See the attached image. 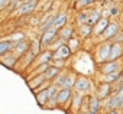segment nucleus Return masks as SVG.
<instances>
[{"label":"nucleus","mask_w":123,"mask_h":114,"mask_svg":"<svg viewBox=\"0 0 123 114\" xmlns=\"http://www.w3.org/2000/svg\"><path fill=\"white\" fill-rule=\"evenodd\" d=\"M123 55V48H122V43L119 42H114L111 43V51H110V61H117L120 56Z\"/></svg>","instance_id":"9b49d317"},{"label":"nucleus","mask_w":123,"mask_h":114,"mask_svg":"<svg viewBox=\"0 0 123 114\" xmlns=\"http://www.w3.org/2000/svg\"><path fill=\"white\" fill-rule=\"evenodd\" d=\"M58 35H59V38L62 39V40H70V39L73 38V28H70V26H64L62 29H59Z\"/></svg>","instance_id":"aec40b11"},{"label":"nucleus","mask_w":123,"mask_h":114,"mask_svg":"<svg viewBox=\"0 0 123 114\" xmlns=\"http://www.w3.org/2000/svg\"><path fill=\"white\" fill-rule=\"evenodd\" d=\"M81 103H83V94L77 91V92L73 95V104H71V105H73V110H74V111H78Z\"/></svg>","instance_id":"5701e85b"},{"label":"nucleus","mask_w":123,"mask_h":114,"mask_svg":"<svg viewBox=\"0 0 123 114\" xmlns=\"http://www.w3.org/2000/svg\"><path fill=\"white\" fill-rule=\"evenodd\" d=\"M109 25H110V22H109V19L107 17H101L98 22H97V25L94 26V35H97V36H101L103 35V32L109 28Z\"/></svg>","instance_id":"ddd939ff"},{"label":"nucleus","mask_w":123,"mask_h":114,"mask_svg":"<svg viewBox=\"0 0 123 114\" xmlns=\"http://www.w3.org/2000/svg\"><path fill=\"white\" fill-rule=\"evenodd\" d=\"M41 48H42V45H41V40H33V42H31V52L35 55V56H38L39 53H41Z\"/></svg>","instance_id":"393cba45"},{"label":"nucleus","mask_w":123,"mask_h":114,"mask_svg":"<svg viewBox=\"0 0 123 114\" xmlns=\"http://www.w3.org/2000/svg\"><path fill=\"white\" fill-rule=\"evenodd\" d=\"M73 97L71 94V88H61L56 94V98H58V104L59 105H64L70 98Z\"/></svg>","instance_id":"1a4fd4ad"},{"label":"nucleus","mask_w":123,"mask_h":114,"mask_svg":"<svg viewBox=\"0 0 123 114\" xmlns=\"http://www.w3.org/2000/svg\"><path fill=\"white\" fill-rule=\"evenodd\" d=\"M45 81H48V80H46L45 72H43V74H39V75H35L33 78H31V80L28 81V85H29V88H31L32 91L38 92V90L43 85V82H45Z\"/></svg>","instance_id":"7ed1b4c3"},{"label":"nucleus","mask_w":123,"mask_h":114,"mask_svg":"<svg viewBox=\"0 0 123 114\" xmlns=\"http://www.w3.org/2000/svg\"><path fill=\"white\" fill-rule=\"evenodd\" d=\"M25 33L23 32H15V33H12L10 36H9V39L12 40V42H15V43H18V42H20V40H25Z\"/></svg>","instance_id":"cd10ccee"},{"label":"nucleus","mask_w":123,"mask_h":114,"mask_svg":"<svg viewBox=\"0 0 123 114\" xmlns=\"http://www.w3.org/2000/svg\"><path fill=\"white\" fill-rule=\"evenodd\" d=\"M52 58H54V52H51V51H46V52H42V53H39V55L36 56V59L33 61V64H35V65L48 64V62H49Z\"/></svg>","instance_id":"f8f14e48"},{"label":"nucleus","mask_w":123,"mask_h":114,"mask_svg":"<svg viewBox=\"0 0 123 114\" xmlns=\"http://www.w3.org/2000/svg\"><path fill=\"white\" fill-rule=\"evenodd\" d=\"M29 49H31V43L26 42V40H20V42L15 43L13 52H15V55H18V56H23V55H26V53L29 52Z\"/></svg>","instance_id":"39448f33"},{"label":"nucleus","mask_w":123,"mask_h":114,"mask_svg":"<svg viewBox=\"0 0 123 114\" xmlns=\"http://www.w3.org/2000/svg\"><path fill=\"white\" fill-rule=\"evenodd\" d=\"M122 101H123V95H120L119 92H116V94H113V95L107 100L106 107H107L109 110H116L117 107H122Z\"/></svg>","instance_id":"423d86ee"},{"label":"nucleus","mask_w":123,"mask_h":114,"mask_svg":"<svg viewBox=\"0 0 123 114\" xmlns=\"http://www.w3.org/2000/svg\"><path fill=\"white\" fill-rule=\"evenodd\" d=\"M65 23H67V15H56L52 28H55V29L59 30V29H62V28L65 26Z\"/></svg>","instance_id":"412c9836"},{"label":"nucleus","mask_w":123,"mask_h":114,"mask_svg":"<svg viewBox=\"0 0 123 114\" xmlns=\"http://www.w3.org/2000/svg\"><path fill=\"white\" fill-rule=\"evenodd\" d=\"M117 33H119V25H117V23H110L109 28L103 32L101 38H103L104 40H109V39H111V38H116Z\"/></svg>","instance_id":"9d476101"},{"label":"nucleus","mask_w":123,"mask_h":114,"mask_svg":"<svg viewBox=\"0 0 123 114\" xmlns=\"http://www.w3.org/2000/svg\"><path fill=\"white\" fill-rule=\"evenodd\" d=\"M58 32H59V30L55 29V28H51V29L45 30V32H42V36H41V45H42V46H48V45H51V43L55 40Z\"/></svg>","instance_id":"f03ea898"},{"label":"nucleus","mask_w":123,"mask_h":114,"mask_svg":"<svg viewBox=\"0 0 123 114\" xmlns=\"http://www.w3.org/2000/svg\"><path fill=\"white\" fill-rule=\"evenodd\" d=\"M10 3H12V0H0V9L5 10V9H6Z\"/></svg>","instance_id":"72a5a7b5"},{"label":"nucleus","mask_w":123,"mask_h":114,"mask_svg":"<svg viewBox=\"0 0 123 114\" xmlns=\"http://www.w3.org/2000/svg\"><path fill=\"white\" fill-rule=\"evenodd\" d=\"M122 108H123V101H122Z\"/></svg>","instance_id":"e433bc0d"},{"label":"nucleus","mask_w":123,"mask_h":114,"mask_svg":"<svg viewBox=\"0 0 123 114\" xmlns=\"http://www.w3.org/2000/svg\"><path fill=\"white\" fill-rule=\"evenodd\" d=\"M117 15H119V9H117L116 6H113V7H111V9H110V10L107 12L106 17H107V16H117Z\"/></svg>","instance_id":"473e14b6"},{"label":"nucleus","mask_w":123,"mask_h":114,"mask_svg":"<svg viewBox=\"0 0 123 114\" xmlns=\"http://www.w3.org/2000/svg\"><path fill=\"white\" fill-rule=\"evenodd\" d=\"M101 19V13L98 10H93V12H88V19H87V23L86 25H90V26H96L97 22Z\"/></svg>","instance_id":"6ab92c4d"},{"label":"nucleus","mask_w":123,"mask_h":114,"mask_svg":"<svg viewBox=\"0 0 123 114\" xmlns=\"http://www.w3.org/2000/svg\"><path fill=\"white\" fill-rule=\"evenodd\" d=\"M100 71H101L103 75H109V74L117 71V62H116V61H109V62H106V64L101 65Z\"/></svg>","instance_id":"dca6fc26"},{"label":"nucleus","mask_w":123,"mask_h":114,"mask_svg":"<svg viewBox=\"0 0 123 114\" xmlns=\"http://www.w3.org/2000/svg\"><path fill=\"white\" fill-rule=\"evenodd\" d=\"M13 48H15V42H12L10 39H7V40H2V42H0V56L7 55L9 52L13 51Z\"/></svg>","instance_id":"2eb2a0df"},{"label":"nucleus","mask_w":123,"mask_h":114,"mask_svg":"<svg viewBox=\"0 0 123 114\" xmlns=\"http://www.w3.org/2000/svg\"><path fill=\"white\" fill-rule=\"evenodd\" d=\"M93 32V26H90V25H83V26H80V35L81 36H90V33Z\"/></svg>","instance_id":"7c9ffc66"},{"label":"nucleus","mask_w":123,"mask_h":114,"mask_svg":"<svg viewBox=\"0 0 123 114\" xmlns=\"http://www.w3.org/2000/svg\"><path fill=\"white\" fill-rule=\"evenodd\" d=\"M104 2H110V0H104Z\"/></svg>","instance_id":"4c0bfd02"},{"label":"nucleus","mask_w":123,"mask_h":114,"mask_svg":"<svg viewBox=\"0 0 123 114\" xmlns=\"http://www.w3.org/2000/svg\"><path fill=\"white\" fill-rule=\"evenodd\" d=\"M74 85H75V80L73 78V75L67 74L65 78H64V81H62V84H61L59 87H61V88H73Z\"/></svg>","instance_id":"b1692460"},{"label":"nucleus","mask_w":123,"mask_h":114,"mask_svg":"<svg viewBox=\"0 0 123 114\" xmlns=\"http://www.w3.org/2000/svg\"><path fill=\"white\" fill-rule=\"evenodd\" d=\"M58 74H59V69H58V67H54V65H51V67L45 71V77H46L48 81L55 80V78L58 77Z\"/></svg>","instance_id":"4be33fe9"},{"label":"nucleus","mask_w":123,"mask_h":114,"mask_svg":"<svg viewBox=\"0 0 123 114\" xmlns=\"http://www.w3.org/2000/svg\"><path fill=\"white\" fill-rule=\"evenodd\" d=\"M36 5H38V0H32L31 3H25V5H22V6H19V7L16 9V15H19V16L28 15V13H31L32 10H35Z\"/></svg>","instance_id":"6e6552de"},{"label":"nucleus","mask_w":123,"mask_h":114,"mask_svg":"<svg viewBox=\"0 0 123 114\" xmlns=\"http://www.w3.org/2000/svg\"><path fill=\"white\" fill-rule=\"evenodd\" d=\"M87 114H97V111H93V110H88V113Z\"/></svg>","instance_id":"f704fd0d"},{"label":"nucleus","mask_w":123,"mask_h":114,"mask_svg":"<svg viewBox=\"0 0 123 114\" xmlns=\"http://www.w3.org/2000/svg\"><path fill=\"white\" fill-rule=\"evenodd\" d=\"M19 2H23V0H19Z\"/></svg>","instance_id":"ea45409f"},{"label":"nucleus","mask_w":123,"mask_h":114,"mask_svg":"<svg viewBox=\"0 0 123 114\" xmlns=\"http://www.w3.org/2000/svg\"><path fill=\"white\" fill-rule=\"evenodd\" d=\"M110 90H111V87H110V82H103L100 87H98V91H97V97L101 100V98H106V97H109V94H110Z\"/></svg>","instance_id":"a211bd4d"},{"label":"nucleus","mask_w":123,"mask_h":114,"mask_svg":"<svg viewBox=\"0 0 123 114\" xmlns=\"http://www.w3.org/2000/svg\"><path fill=\"white\" fill-rule=\"evenodd\" d=\"M81 114H86V113H81Z\"/></svg>","instance_id":"a19ab883"},{"label":"nucleus","mask_w":123,"mask_h":114,"mask_svg":"<svg viewBox=\"0 0 123 114\" xmlns=\"http://www.w3.org/2000/svg\"><path fill=\"white\" fill-rule=\"evenodd\" d=\"M46 88H48V87H46ZM46 88H45V90H41V91H38V92H35V94H36V101H38V104H39L41 107H45V105L48 104V101H49V95H48Z\"/></svg>","instance_id":"f3484780"},{"label":"nucleus","mask_w":123,"mask_h":114,"mask_svg":"<svg viewBox=\"0 0 123 114\" xmlns=\"http://www.w3.org/2000/svg\"><path fill=\"white\" fill-rule=\"evenodd\" d=\"M71 48L70 45H61L54 51V59H65L71 55Z\"/></svg>","instance_id":"20e7f679"},{"label":"nucleus","mask_w":123,"mask_h":114,"mask_svg":"<svg viewBox=\"0 0 123 114\" xmlns=\"http://www.w3.org/2000/svg\"><path fill=\"white\" fill-rule=\"evenodd\" d=\"M90 107V110H93V111H98V107H100V98L97 97V95H93L91 98H90V104H88Z\"/></svg>","instance_id":"bb28decb"},{"label":"nucleus","mask_w":123,"mask_h":114,"mask_svg":"<svg viewBox=\"0 0 123 114\" xmlns=\"http://www.w3.org/2000/svg\"><path fill=\"white\" fill-rule=\"evenodd\" d=\"M87 19H88V12H81V13L77 15V23H78L80 26L86 25V23H87Z\"/></svg>","instance_id":"c756f323"},{"label":"nucleus","mask_w":123,"mask_h":114,"mask_svg":"<svg viewBox=\"0 0 123 114\" xmlns=\"http://www.w3.org/2000/svg\"><path fill=\"white\" fill-rule=\"evenodd\" d=\"M74 88H75V91H78V92H86L88 88H90V80L87 78V77H78L77 80H75V85H74Z\"/></svg>","instance_id":"0eeeda50"},{"label":"nucleus","mask_w":123,"mask_h":114,"mask_svg":"<svg viewBox=\"0 0 123 114\" xmlns=\"http://www.w3.org/2000/svg\"><path fill=\"white\" fill-rule=\"evenodd\" d=\"M122 6H123V0H122Z\"/></svg>","instance_id":"58836bf2"},{"label":"nucleus","mask_w":123,"mask_h":114,"mask_svg":"<svg viewBox=\"0 0 123 114\" xmlns=\"http://www.w3.org/2000/svg\"><path fill=\"white\" fill-rule=\"evenodd\" d=\"M110 51H111V45L104 42L98 46L97 51V61L98 62H109L110 61Z\"/></svg>","instance_id":"f257e3e1"},{"label":"nucleus","mask_w":123,"mask_h":114,"mask_svg":"<svg viewBox=\"0 0 123 114\" xmlns=\"http://www.w3.org/2000/svg\"><path fill=\"white\" fill-rule=\"evenodd\" d=\"M94 2H96V0H77L75 7H77V9H84V7H88V6H91Z\"/></svg>","instance_id":"c85d7f7f"},{"label":"nucleus","mask_w":123,"mask_h":114,"mask_svg":"<svg viewBox=\"0 0 123 114\" xmlns=\"http://www.w3.org/2000/svg\"><path fill=\"white\" fill-rule=\"evenodd\" d=\"M70 48H71L73 52L77 51V48H78V40H77L75 38H71V39H70Z\"/></svg>","instance_id":"2f4dec72"},{"label":"nucleus","mask_w":123,"mask_h":114,"mask_svg":"<svg viewBox=\"0 0 123 114\" xmlns=\"http://www.w3.org/2000/svg\"><path fill=\"white\" fill-rule=\"evenodd\" d=\"M109 114H119V113H117L116 110H110V113H109Z\"/></svg>","instance_id":"c9c22d12"},{"label":"nucleus","mask_w":123,"mask_h":114,"mask_svg":"<svg viewBox=\"0 0 123 114\" xmlns=\"http://www.w3.org/2000/svg\"><path fill=\"white\" fill-rule=\"evenodd\" d=\"M120 75H122V71H114V72H111V74H109V75H104V81H106V82L119 81Z\"/></svg>","instance_id":"a878e982"},{"label":"nucleus","mask_w":123,"mask_h":114,"mask_svg":"<svg viewBox=\"0 0 123 114\" xmlns=\"http://www.w3.org/2000/svg\"><path fill=\"white\" fill-rule=\"evenodd\" d=\"M18 55H12V52H9L7 55L2 56V64L7 68H15V65L18 64Z\"/></svg>","instance_id":"4468645a"}]
</instances>
